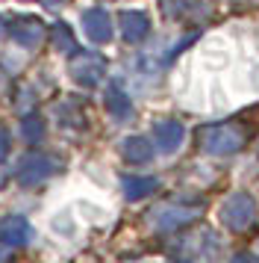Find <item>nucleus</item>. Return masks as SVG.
<instances>
[{
	"mask_svg": "<svg viewBox=\"0 0 259 263\" xmlns=\"http://www.w3.org/2000/svg\"><path fill=\"white\" fill-rule=\"evenodd\" d=\"M247 145V130L239 124H215L200 130V148L212 157H227L235 154Z\"/></svg>",
	"mask_w": 259,
	"mask_h": 263,
	"instance_id": "1",
	"label": "nucleus"
},
{
	"mask_svg": "<svg viewBox=\"0 0 259 263\" xmlns=\"http://www.w3.org/2000/svg\"><path fill=\"white\" fill-rule=\"evenodd\" d=\"M253 219H256V201L247 192H235V195H230L221 204V222L230 231H235V234L247 231L253 225Z\"/></svg>",
	"mask_w": 259,
	"mask_h": 263,
	"instance_id": "2",
	"label": "nucleus"
},
{
	"mask_svg": "<svg viewBox=\"0 0 259 263\" xmlns=\"http://www.w3.org/2000/svg\"><path fill=\"white\" fill-rule=\"evenodd\" d=\"M106 74V60L100 53H77L74 60H71V77L77 80L80 86H97L103 80Z\"/></svg>",
	"mask_w": 259,
	"mask_h": 263,
	"instance_id": "3",
	"label": "nucleus"
},
{
	"mask_svg": "<svg viewBox=\"0 0 259 263\" xmlns=\"http://www.w3.org/2000/svg\"><path fill=\"white\" fill-rule=\"evenodd\" d=\"M59 168V163L53 157H45V154H30L21 160V168H18V183L24 186H35V183H41L47 180L53 172Z\"/></svg>",
	"mask_w": 259,
	"mask_h": 263,
	"instance_id": "4",
	"label": "nucleus"
},
{
	"mask_svg": "<svg viewBox=\"0 0 259 263\" xmlns=\"http://www.w3.org/2000/svg\"><path fill=\"white\" fill-rule=\"evenodd\" d=\"M9 36L21 45V48H38L45 39V24L35 15H18L9 24Z\"/></svg>",
	"mask_w": 259,
	"mask_h": 263,
	"instance_id": "5",
	"label": "nucleus"
},
{
	"mask_svg": "<svg viewBox=\"0 0 259 263\" xmlns=\"http://www.w3.org/2000/svg\"><path fill=\"white\" fill-rule=\"evenodd\" d=\"M198 216V207H180V204H165L159 210H153V225L159 231H177L188 225Z\"/></svg>",
	"mask_w": 259,
	"mask_h": 263,
	"instance_id": "6",
	"label": "nucleus"
},
{
	"mask_svg": "<svg viewBox=\"0 0 259 263\" xmlns=\"http://www.w3.org/2000/svg\"><path fill=\"white\" fill-rule=\"evenodd\" d=\"M82 27H85V36L92 39L94 45H106L112 39V18L103 6H94L82 15Z\"/></svg>",
	"mask_w": 259,
	"mask_h": 263,
	"instance_id": "7",
	"label": "nucleus"
},
{
	"mask_svg": "<svg viewBox=\"0 0 259 263\" xmlns=\"http://www.w3.org/2000/svg\"><path fill=\"white\" fill-rule=\"evenodd\" d=\"M118 24H121V36H124V42H130V45H139L141 39L150 33V21H147V15L136 12V9H124L121 18H118Z\"/></svg>",
	"mask_w": 259,
	"mask_h": 263,
	"instance_id": "8",
	"label": "nucleus"
},
{
	"mask_svg": "<svg viewBox=\"0 0 259 263\" xmlns=\"http://www.w3.org/2000/svg\"><path fill=\"white\" fill-rule=\"evenodd\" d=\"M153 136H156V145H159V151H162V154H174L177 148L183 145L186 130H183V124H180V121L165 119V121H159V124L153 127Z\"/></svg>",
	"mask_w": 259,
	"mask_h": 263,
	"instance_id": "9",
	"label": "nucleus"
},
{
	"mask_svg": "<svg viewBox=\"0 0 259 263\" xmlns=\"http://www.w3.org/2000/svg\"><path fill=\"white\" fill-rule=\"evenodd\" d=\"M30 239V225L24 216H3L0 219V242L3 246H24Z\"/></svg>",
	"mask_w": 259,
	"mask_h": 263,
	"instance_id": "10",
	"label": "nucleus"
},
{
	"mask_svg": "<svg viewBox=\"0 0 259 263\" xmlns=\"http://www.w3.org/2000/svg\"><path fill=\"white\" fill-rule=\"evenodd\" d=\"M121 157H124L127 163L141 166V163H147V160L153 157V148H150V142H147L144 136H127V139L121 142Z\"/></svg>",
	"mask_w": 259,
	"mask_h": 263,
	"instance_id": "11",
	"label": "nucleus"
},
{
	"mask_svg": "<svg viewBox=\"0 0 259 263\" xmlns=\"http://www.w3.org/2000/svg\"><path fill=\"white\" fill-rule=\"evenodd\" d=\"M121 186H124V195H127L130 201H136V198H144V195H150V192L159 190V180L156 178H121Z\"/></svg>",
	"mask_w": 259,
	"mask_h": 263,
	"instance_id": "12",
	"label": "nucleus"
},
{
	"mask_svg": "<svg viewBox=\"0 0 259 263\" xmlns=\"http://www.w3.org/2000/svg\"><path fill=\"white\" fill-rule=\"evenodd\" d=\"M106 109L112 116H118V119H127L130 112H133V104H130V98L124 95L121 86H109L106 89Z\"/></svg>",
	"mask_w": 259,
	"mask_h": 263,
	"instance_id": "13",
	"label": "nucleus"
},
{
	"mask_svg": "<svg viewBox=\"0 0 259 263\" xmlns=\"http://www.w3.org/2000/svg\"><path fill=\"white\" fill-rule=\"evenodd\" d=\"M50 42H53V48L62 50V53H74V50H77V42H74V33H71L68 24H53Z\"/></svg>",
	"mask_w": 259,
	"mask_h": 263,
	"instance_id": "14",
	"label": "nucleus"
},
{
	"mask_svg": "<svg viewBox=\"0 0 259 263\" xmlns=\"http://www.w3.org/2000/svg\"><path fill=\"white\" fill-rule=\"evenodd\" d=\"M21 130H24V136H27L30 142H38V139H41V133H45V121L35 119V116H30V119L21 124Z\"/></svg>",
	"mask_w": 259,
	"mask_h": 263,
	"instance_id": "15",
	"label": "nucleus"
},
{
	"mask_svg": "<svg viewBox=\"0 0 259 263\" xmlns=\"http://www.w3.org/2000/svg\"><path fill=\"white\" fill-rule=\"evenodd\" d=\"M9 157V130L0 124V160H6Z\"/></svg>",
	"mask_w": 259,
	"mask_h": 263,
	"instance_id": "16",
	"label": "nucleus"
},
{
	"mask_svg": "<svg viewBox=\"0 0 259 263\" xmlns=\"http://www.w3.org/2000/svg\"><path fill=\"white\" fill-rule=\"evenodd\" d=\"M0 36H3V18H0Z\"/></svg>",
	"mask_w": 259,
	"mask_h": 263,
	"instance_id": "17",
	"label": "nucleus"
},
{
	"mask_svg": "<svg viewBox=\"0 0 259 263\" xmlns=\"http://www.w3.org/2000/svg\"><path fill=\"white\" fill-rule=\"evenodd\" d=\"M47 3H59V0H47Z\"/></svg>",
	"mask_w": 259,
	"mask_h": 263,
	"instance_id": "18",
	"label": "nucleus"
}]
</instances>
